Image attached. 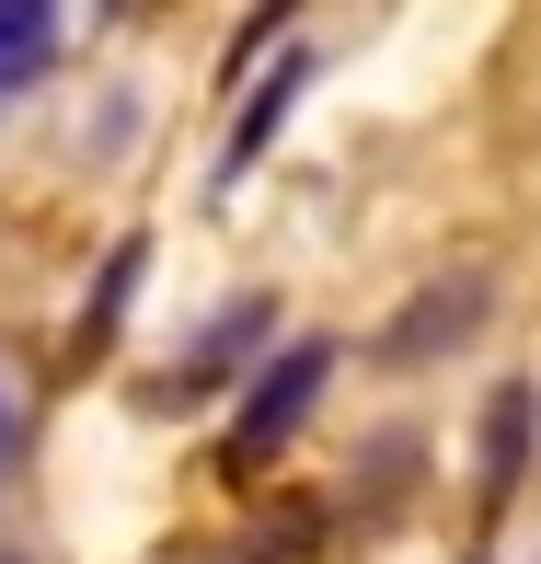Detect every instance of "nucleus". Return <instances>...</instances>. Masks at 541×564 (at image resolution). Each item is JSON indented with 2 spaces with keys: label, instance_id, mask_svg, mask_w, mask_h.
I'll return each instance as SVG.
<instances>
[{
  "label": "nucleus",
  "instance_id": "4",
  "mask_svg": "<svg viewBox=\"0 0 541 564\" xmlns=\"http://www.w3.org/2000/svg\"><path fill=\"white\" fill-rule=\"evenodd\" d=\"M266 346H277V289L219 300V312L196 323V346L150 380V415H185V403H208V392H230V380H253V369H266Z\"/></svg>",
  "mask_w": 541,
  "mask_h": 564
},
{
  "label": "nucleus",
  "instance_id": "13",
  "mask_svg": "<svg viewBox=\"0 0 541 564\" xmlns=\"http://www.w3.org/2000/svg\"><path fill=\"white\" fill-rule=\"evenodd\" d=\"M105 12H139V0H105Z\"/></svg>",
  "mask_w": 541,
  "mask_h": 564
},
{
  "label": "nucleus",
  "instance_id": "3",
  "mask_svg": "<svg viewBox=\"0 0 541 564\" xmlns=\"http://www.w3.org/2000/svg\"><path fill=\"white\" fill-rule=\"evenodd\" d=\"M530 460H541V380L507 369L496 392L473 403V530H484V542H496L507 507L530 496Z\"/></svg>",
  "mask_w": 541,
  "mask_h": 564
},
{
  "label": "nucleus",
  "instance_id": "11",
  "mask_svg": "<svg viewBox=\"0 0 541 564\" xmlns=\"http://www.w3.org/2000/svg\"><path fill=\"white\" fill-rule=\"evenodd\" d=\"M23 460V380H12V357H0V473Z\"/></svg>",
  "mask_w": 541,
  "mask_h": 564
},
{
  "label": "nucleus",
  "instance_id": "12",
  "mask_svg": "<svg viewBox=\"0 0 541 564\" xmlns=\"http://www.w3.org/2000/svg\"><path fill=\"white\" fill-rule=\"evenodd\" d=\"M162 564H230V542H208V553H162Z\"/></svg>",
  "mask_w": 541,
  "mask_h": 564
},
{
  "label": "nucleus",
  "instance_id": "1",
  "mask_svg": "<svg viewBox=\"0 0 541 564\" xmlns=\"http://www.w3.org/2000/svg\"><path fill=\"white\" fill-rule=\"evenodd\" d=\"M334 369H346V346H334V335H277V346H266V369H253L242 392H230V438H219V473H230V484H266L277 460L300 449V426L323 415Z\"/></svg>",
  "mask_w": 541,
  "mask_h": 564
},
{
  "label": "nucleus",
  "instance_id": "2",
  "mask_svg": "<svg viewBox=\"0 0 541 564\" xmlns=\"http://www.w3.org/2000/svg\"><path fill=\"white\" fill-rule=\"evenodd\" d=\"M484 323H496V265H437V276L403 289V312L369 335V369L415 380V369H437V357H461Z\"/></svg>",
  "mask_w": 541,
  "mask_h": 564
},
{
  "label": "nucleus",
  "instance_id": "5",
  "mask_svg": "<svg viewBox=\"0 0 541 564\" xmlns=\"http://www.w3.org/2000/svg\"><path fill=\"white\" fill-rule=\"evenodd\" d=\"M312 82H323V46H300V35H289V46H277V58L242 82V116H230V139H219V185H242V173L266 162L277 139H289V116L312 105Z\"/></svg>",
  "mask_w": 541,
  "mask_h": 564
},
{
  "label": "nucleus",
  "instance_id": "7",
  "mask_svg": "<svg viewBox=\"0 0 541 564\" xmlns=\"http://www.w3.org/2000/svg\"><path fill=\"white\" fill-rule=\"evenodd\" d=\"M58 35H69L58 0H0V105H23V93L58 69Z\"/></svg>",
  "mask_w": 541,
  "mask_h": 564
},
{
  "label": "nucleus",
  "instance_id": "9",
  "mask_svg": "<svg viewBox=\"0 0 541 564\" xmlns=\"http://www.w3.org/2000/svg\"><path fill=\"white\" fill-rule=\"evenodd\" d=\"M139 265H150V242L127 230V242L105 253V276H93V300H82V323H69V357H116V323H127V300H139Z\"/></svg>",
  "mask_w": 541,
  "mask_h": 564
},
{
  "label": "nucleus",
  "instance_id": "6",
  "mask_svg": "<svg viewBox=\"0 0 541 564\" xmlns=\"http://www.w3.org/2000/svg\"><path fill=\"white\" fill-rule=\"evenodd\" d=\"M334 519H346L334 496H300V484H289V496H266L242 530H230V564H323L334 553Z\"/></svg>",
  "mask_w": 541,
  "mask_h": 564
},
{
  "label": "nucleus",
  "instance_id": "10",
  "mask_svg": "<svg viewBox=\"0 0 541 564\" xmlns=\"http://www.w3.org/2000/svg\"><path fill=\"white\" fill-rule=\"evenodd\" d=\"M300 12H312V0H253V12H242V35H230V58H219V93H242L253 69L277 58V46L300 35Z\"/></svg>",
  "mask_w": 541,
  "mask_h": 564
},
{
  "label": "nucleus",
  "instance_id": "14",
  "mask_svg": "<svg viewBox=\"0 0 541 564\" xmlns=\"http://www.w3.org/2000/svg\"><path fill=\"white\" fill-rule=\"evenodd\" d=\"M473 564H496V553H473Z\"/></svg>",
  "mask_w": 541,
  "mask_h": 564
},
{
  "label": "nucleus",
  "instance_id": "8",
  "mask_svg": "<svg viewBox=\"0 0 541 564\" xmlns=\"http://www.w3.org/2000/svg\"><path fill=\"white\" fill-rule=\"evenodd\" d=\"M415 473H426V438L415 426H380V438L357 449V473H346V519H392V507L415 496Z\"/></svg>",
  "mask_w": 541,
  "mask_h": 564
}]
</instances>
